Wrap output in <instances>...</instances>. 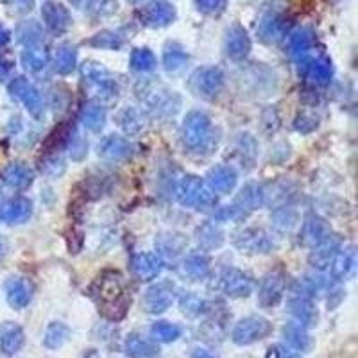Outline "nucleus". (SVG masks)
I'll return each instance as SVG.
<instances>
[{
    "label": "nucleus",
    "mask_w": 358,
    "mask_h": 358,
    "mask_svg": "<svg viewBox=\"0 0 358 358\" xmlns=\"http://www.w3.org/2000/svg\"><path fill=\"white\" fill-rule=\"evenodd\" d=\"M92 297L95 299L99 312H102L104 317L111 321L122 319L129 306V296H127V288L124 283V278L117 271H104L97 276L93 281Z\"/></svg>",
    "instance_id": "nucleus-1"
},
{
    "label": "nucleus",
    "mask_w": 358,
    "mask_h": 358,
    "mask_svg": "<svg viewBox=\"0 0 358 358\" xmlns=\"http://www.w3.org/2000/svg\"><path fill=\"white\" fill-rule=\"evenodd\" d=\"M181 142L190 153H205L214 145V129L210 117L202 111H190L181 124Z\"/></svg>",
    "instance_id": "nucleus-2"
},
{
    "label": "nucleus",
    "mask_w": 358,
    "mask_h": 358,
    "mask_svg": "<svg viewBox=\"0 0 358 358\" xmlns=\"http://www.w3.org/2000/svg\"><path fill=\"white\" fill-rule=\"evenodd\" d=\"M176 197H178L179 205L194 208V210H205L208 206L215 205V194L211 192L210 187L201 178L192 174L185 176L179 181L178 188H176Z\"/></svg>",
    "instance_id": "nucleus-3"
},
{
    "label": "nucleus",
    "mask_w": 358,
    "mask_h": 358,
    "mask_svg": "<svg viewBox=\"0 0 358 358\" xmlns=\"http://www.w3.org/2000/svg\"><path fill=\"white\" fill-rule=\"evenodd\" d=\"M81 75H83L88 90H90L97 99H111V97L117 95V81L111 77V74L106 70L101 63L84 62L83 65H81Z\"/></svg>",
    "instance_id": "nucleus-4"
},
{
    "label": "nucleus",
    "mask_w": 358,
    "mask_h": 358,
    "mask_svg": "<svg viewBox=\"0 0 358 358\" xmlns=\"http://www.w3.org/2000/svg\"><path fill=\"white\" fill-rule=\"evenodd\" d=\"M142 101L154 117L162 118L174 115L179 108V102H181L178 93L165 88L163 84H147V86H144Z\"/></svg>",
    "instance_id": "nucleus-5"
},
{
    "label": "nucleus",
    "mask_w": 358,
    "mask_h": 358,
    "mask_svg": "<svg viewBox=\"0 0 358 358\" xmlns=\"http://www.w3.org/2000/svg\"><path fill=\"white\" fill-rule=\"evenodd\" d=\"M224 83H226V75L218 66H202L197 68L190 77V88L197 97L202 99H215L218 93L223 92Z\"/></svg>",
    "instance_id": "nucleus-6"
},
{
    "label": "nucleus",
    "mask_w": 358,
    "mask_h": 358,
    "mask_svg": "<svg viewBox=\"0 0 358 358\" xmlns=\"http://www.w3.org/2000/svg\"><path fill=\"white\" fill-rule=\"evenodd\" d=\"M233 244L249 254H265L274 249V241L271 233H267L263 227H244L233 236Z\"/></svg>",
    "instance_id": "nucleus-7"
},
{
    "label": "nucleus",
    "mask_w": 358,
    "mask_h": 358,
    "mask_svg": "<svg viewBox=\"0 0 358 358\" xmlns=\"http://www.w3.org/2000/svg\"><path fill=\"white\" fill-rule=\"evenodd\" d=\"M8 90H9V95L26 106L29 115H32L35 118L44 117L45 113L44 97H41L38 88H36L32 83H29L26 77L13 79V81L9 83Z\"/></svg>",
    "instance_id": "nucleus-8"
},
{
    "label": "nucleus",
    "mask_w": 358,
    "mask_h": 358,
    "mask_svg": "<svg viewBox=\"0 0 358 358\" xmlns=\"http://www.w3.org/2000/svg\"><path fill=\"white\" fill-rule=\"evenodd\" d=\"M297 70H299L301 77L310 81L312 84H317V86L330 84L333 75V66L330 59L323 56H310V54L297 57Z\"/></svg>",
    "instance_id": "nucleus-9"
},
{
    "label": "nucleus",
    "mask_w": 358,
    "mask_h": 358,
    "mask_svg": "<svg viewBox=\"0 0 358 358\" xmlns=\"http://www.w3.org/2000/svg\"><path fill=\"white\" fill-rule=\"evenodd\" d=\"M218 285H220V290L226 294L227 297H247L254 288V281L247 272L241 271V269H235V267H227L220 272V278H218Z\"/></svg>",
    "instance_id": "nucleus-10"
},
{
    "label": "nucleus",
    "mask_w": 358,
    "mask_h": 358,
    "mask_svg": "<svg viewBox=\"0 0 358 358\" xmlns=\"http://www.w3.org/2000/svg\"><path fill=\"white\" fill-rule=\"evenodd\" d=\"M285 287H287V278H285L283 271L276 269V271L267 272L263 276L260 290H258V301H260V305L265 306V308L278 305L283 299Z\"/></svg>",
    "instance_id": "nucleus-11"
},
{
    "label": "nucleus",
    "mask_w": 358,
    "mask_h": 358,
    "mask_svg": "<svg viewBox=\"0 0 358 358\" xmlns=\"http://www.w3.org/2000/svg\"><path fill=\"white\" fill-rule=\"evenodd\" d=\"M269 332H271L269 321L263 319V317H258V315H249V317L242 319L235 326V330H233V341L236 344L247 346L263 339Z\"/></svg>",
    "instance_id": "nucleus-12"
},
{
    "label": "nucleus",
    "mask_w": 358,
    "mask_h": 358,
    "mask_svg": "<svg viewBox=\"0 0 358 358\" xmlns=\"http://www.w3.org/2000/svg\"><path fill=\"white\" fill-rule=\"evenodd\" d=\"M176 20V8L169 0H151L142 11V22L153 29L171 26Z\"/></svg>",
    "instance_id": "nucleus-13"
},
{
    "label": "nucleus",
    "mask_w": 358,
    "mask_h": 358,
    "mask_svg": "<svg viewBox=\"0 0 358 358\" xmlns=\"http://www.w3.org/2000/svg\"><path fill=\"white\" fill-rule=\"evenodd\" d=\"M172 301H174V287L167 281H162L147 288L142 299V306L149 314H162L172 305Z\"/></svg>",
    "instance_id": "nucleus-14"
},
{
    "label": "nucleus",
    "mask_w": 358,
    "mask_h": 358,
    "mask_svg": "<svg viewBox=\"0 0 358 358\" xmlns=\"http://www.w3.org/2000/svg\"><path fill=\"white\" fill-rule=\"evenodd\" d=\"M288 31V20L281 13H269L258 26V38L267 45L280 44Z\"/></svg>",
    "instance_id": "nucleus-15"
},
{
    "label": "nucleus",
    "mask_w": 358,
    "mask_h": 358,
    "mask_svg": "<svg viewBox=\"0 0 358 358\" xmlns=\"http://www.w3.org/2000/svg\"><path fill=\"white\" fill-rule=\"evenodd\" d=\"M238 181V174L232 165H217L206 174V185L214 194H232Z\"/></svg>",
    "instance_id": "nucleus-16"
},
{
    "label": "nucleus",
    "mask_w": 358,
    "mask_h": 358,
    "mask_svg": "<svg viewBox=\"0 0 358 358\" xmlns=\"http://www.w3.org/2000/svg\"><path fill=\"white\" fill-rule=\"evenodd\" d=\"M41 17H44L45 27L53 35H63L70 29L72 18L68 9L65 6L57 4V2H47L41 8Z\"/></svg>",
    "instance_id": "nucleus-17"
},
{
    "label": "nucleus",
    "mask_w": 358,
    "mask_h": 358,
    "mask_svg": "<svg viewBox=\"0 0 358 358\" xmlns=\"http://www.w3.org/2000/svg\"><path fill=\"white\" fill-rule=\"evenodd\" d=\"M224 50L232 59L242 62L251 53V38L241 26H233L227 29L226 39H224Z\"/></svg>",
    "instance_id": "nucleus-18"
},
{
    "label": "nucleus",
    "mask_w": 358,
    "mask_h": 358,
    "mask_svg": "<svg viewBox=\"0 0 358 358\" xmlns=\"http://www.w3.org/2000/svg\"><path fill=\"white\" fill-rule=\"evenodd\" d=\"M162 269V258L154 253H140L133 258V272L140 281L154 280L160 276Z\"/></svg>",
    "instance_id": "nucleus-19"
},
{
    "label": "nucleus",
    "mask_w": 358,
    "mask_h": 358,
    "mask_svg": "<svg viewBox=\"0 0 358 358\" xmlns=\"http://www.w3.org/2000/svg\"><path fill=\"white\" fill-rule=\"evenodd\" d=\"M263 205H265V199H263V187L262 185L249 183L242 188L233 206H235L236 210H238V214L244 217L245 214H251V211L262 208Z\"/></svg>",
    "instance_id": "nucleus-20"
},
{
    "label": "nucleus",
    "mask_w": 358,
    "mask_h": 358,
    "mask_svg": "<svg viewBox=\"0 0 358 358\" xmlns=\"http://www.w3.org/2000/svg\"><path fill=\"white\" fill-rule=\"evenodd\" d=\"M133 144L124 136L109 135L99 145V153L111 162H122L133 154Z\"/></svg>",
    "instance_id": "nucleus-21"
},
{
    "label": "nucleus",
    "mask_w": 358,
    "mask_h": 358,
    "mask_svg": "<svg viewBox=\"0 0 358 358\" xmlns=\"http://www.w3.org/2000/svg\"><path fill=\"white\" fill-rule=\"evenodd\" d=\"M32 215V202L27 197H13L8 202L2 205V214L0 217L4 218L8 224H22L29 220Z\"/></svg>",
    "instance_id": "nucleus-22"
},
{
    "label": "nucleus",
    "mask_w": 358,
    "mask_h": 358,
    "mask_svg": "<svg viewBox=\"0 0 358 358\" xmlns=\"http://www.w3.org/2000/svg\"><path fill=\"white\" fill-rule=\"evenodd\" d=\"M339 249H341V242H339V238H337L335 235L328 236L326 241H323L321 244L312 247V253L308 260H310L314 269L323 271V269H328V267H330L333 256H335Z\"/></svg>",
    "instance_id": "nucleus-23"
},
{
    "label": "nucleus",
    "mask_w": 358,
    "mask_h": 358,
    "mask_svg": "<svg viewBox=\"0 0 358 358\" xmlns=\"http://www.w3.org/2000/svg\"><path fill=\"white\" fill-rule=\"evenodd\" d=\"M32 296L31 285L27 283L23 278H9L6 281V299L13 308L20 310L23 306L29 305Z\"/></svg>",
    "instance_id": "nucleus-24"
},
{
    "label": "nucleus",
    "mask_w": 358,
    "mask_h": 358,
    "mask_svg": "<svg viewBox=\"0 0 358 358\" xmlns=\"http://www.w3.org/2000/svg\"><path fill=\"white\" fill-rule=\"evenodd\" d=\"M330 267H332V276L337 281L348 280L355 272V267H357V253H355L353 247L350 245V247L337 251Z\"/></svg>",
    "instance_id": "nucleus-25"
},
{
    "label": "nucleus",
    "mask_w": 358,
    "mask_h": 358,
    "mask_svg": "<svg viewBox=\"0 0 358 358\" xmlns=\"http://www.w3.org/2000/svg\"><path fill=\"white\" fill-rule=\"evenodd\" d=\"M2 181L9 188L15 190H23V188L31 187L35 181V172L23 163H11L2 171Z\"/></svg>",
    "instance_id": "nucleus-26"
},
{
    "label": "nucleus",
    "mask_w": 358,
    "mask_h": 358,
    "mask_svg": "<svg viewBox=\"0 0 358 358\" xmlns=\"http://www.w3.org/2000/svg\"><path fill=\"white\" fill-rule=\"evenodd\" d=\"M183 274L190 281H202L210 274V258L202 251L190 253L183 260Z\"/></svg>",
    "instance_id": "nucleus-27"
},
{
    "label": "nucleus",
    "mask_w": 358,
    "mask_h": 358,
    "mask_svg": "<svg viewBox=\"0 0 358 358\" xmlns=\"http://www.w3.org/2000/svg\"><path fill=\"white\" fill-rule=\"evenodd\" d=\"M185 247H187V238L181 233H162L156 238L158 253L162 254L163 258H167V260H176L178 256H181Z\"/></svg>",
    "instance_id": "nucleus-28"
},
{
    "label": "nucleus",
    "mask_w": 358,
    "mask_h": 358,
    "mask_svg": "<svg viewBox=\"0 0 358 358\" xmlns=\"http://www.w3.org/2000/svg\"><path fill=\"white\" fill-rule=\"evenodd\" d=\"M196 238L202 249L214 251V249H218V247L224 244V232H223V227L218 226V224L208 220V223L201 224V226L197 227Z\"/></svg>",
    "instance_id": "nucleus-29"
},
{
    "label": "nucleus",
    "mask_w": 358,
    "mask_h": 358,
    "mask_svg": "<svg viewBox=\"0 0 358 358\" xmlns=\"http://www.w3.org/2000/svg\"><path fill=\"white\" fill-rule=\"evenodd\" d=\"M332 235V229L328 227V224L324 223L323 218L315 217V215L306 218L305 226H303V242H305L306 245L314 247V245L321 244V242L326 241L328 236Z\"/></svg>",
    "instance_id": "nucleus-30"
},
{
    "label": "nucleus",
    "mask_w": 358,
    "mask_h": 358,
    "mask_svg": "<svg viewBox=\"0 0 358 358\" xmlns=\"http://www.w3.org/2000/svg\"><path fill=\"white\" fill-rule=\"evenodd\" d=\"M23 344L22 328L13 323H6L0 326V350L8 355L17 353Z\"/></svg>",
    "instance_id": "nucleus-31"
},
{
    "label": "nucleus",
    "mask_w": 358,
    "mask_h": 358,
    "mask_svg": "<svg viewBox=\"0 0 358 358\" xmlns=\"http://www.w3.org/2000/svg\"><path fill=\"white\" fill-rule=\"evenodd\" d=\"M77 65V48L72 44H62L54 54V68L57 74L68 75Z\"/></svg>",
    "instance_id": "nucleus-32"
},
{
    "label": "nucleus",
    "mask_w": 358,
    "mask_h": 358,
    "mask_svg": "<svg viewBox=\"0 0 358 358\" xmlns=\"http://www.w3.org/2000/svg\"><path fill=\"white\" fill-rule=\"evenodd\" d=\"M106 118H108L106 108H102V106L97 104V102H90V104L84 106L83 113H81V122H83V126L93 133L101 131L106 124Z\"/></svg>",
    "instance_id": "nucleus-33"
},
{
    "label": "nucleus",
    "mask_w": 358,
    "mask_h": 358,
    "mask_svg": "<svg viewBox=\"0 0 358 358\" xmlns=\"http://www.w3.org/2000/svg\"><path fill=\"white\" fill-rule=\"evenodd\" d=\"M126 351L133 358H154L158 357V348L154 342L140 335H131L126 342Z\"/></svg>",
    "instance_id": "nucleus-34"
},
{
    "label": "nucleus",
    "mask_w": 358,
    "mask_h": 358,
    "mask_svg": "<svg viewBox=\"0 0 358 358\" xmlns=\"http://www.w3.org/2000/svg\"><path fill=\"white\" fill-rule=\"evenodd\" d=\"M17 36L20 44L26 45L27 48L39 47L41 41H44V29L36 20H29V22H23L18 26Z\"/></svg>",
    "instance_id": "nucleus-35"
},
{
    "label": "nucleus",
    "mask_w": 358,
    "mask_h": 358,
    "mask_svg": "<svg viewBox=\"0 0 358 358\" xmlns=\"http://www.w3.org/2000/svg\"><path fill=\"white\" fill-rule=\"evenodd\" d=\"M188 63V54L181 45L167 44L163 50V65L169 72L183 70Z\"/></svg>",
    "instance_id": "nucleus-36"
},
{
    "label": "nucleus",
    "mask_w": 358,
    "mask_h": 358,
    "mask_svg": "<svg viewBox=\"0 0 358 358\" xmlns=\"http://www.w3.org/2000/svg\"><path fill=\"white\" fill-rule=\"evenodd\" d=\"M312 45H314V36L305 27H299V29H296L292 35L288 36V48H290V54L296 57L308 54Z\"/></svg>",
    "instance_id": "nucleus-37"
},
{
    "label": "nucleus",
    "mask_w": 358,
    "mask_h": 358,
    "mask_svg": "<svg viewBox=\"0 0 358 358\" xmlns=\"http://www.w3.org/2000/svg\"><path fill=\"white\" fill-rule=\"evenodd\" d=\"M124 41L126 38L120 31H101L88 39V45L95 48H106V50H118L122 48Z\"/></svg>",
    "instance_id": "nucleus-38"
},
{
    "label": "nucleus",
    "mask_w": 358,
    "mask_h": 358,
    "mask_svg": "<svg viewBox=\"0 0 358 358\" xmlns=\"http://www.w3.org/2000/svg\"><path fill=\"white\" fill-rule=\"evenodd\" d=\"M22 65L26 70L32 72V74H38L48 65V54L45 48L32 47L27 48L22 53Z\"/></svg>",
    "instance_id": "nucleus-39"
},
{
    "label": "nucleus",
    "mask_w": 358,
    "mask_h": 358,
    "mask_svg": "<svg viewBox=\"0 0 358 358\" xmlns=\"http://www.w3.org/2000/svg\"><path fill=\"white\" fill-rule=\"evenodd\" d=\"M68 337H70V330L65 326L63 323H53L48 324L47 332H45L44 337V344L50 350H57V348H62L66 341H68Z\"/></svg>",
    "instance_id": "nucleus-40"
},
{
    "label": "nucleus",
    "mask_w": 358,
    "mask_h": 358,
    "mask_svg": "<svg viewBox=\"0 0 358 358\" xmlns=\"http://www.w3.org/2000/svg\"><path fill=\"white\" fill-rule=\"evenodd\" d=\"M283 333L288 344L296 348V350L305 351L310 348V337H308V333L305 332V328L301 324H288L283 330Z\"/></svg>",
    "instance_id": "nucleus-41"
},
{
    "label": "nucleus",
    "mask_w": 358,
    "mask_h": 358,
    "mask_svg": "<svg viewBox=\"0 0 358 358\" xmlns=\"http://www.w3.org/2000/svg\"><path fill=\"white\" fill-rule=\"evenodd\" d=\"M118 126L122 127L126 133H136L144 127V118L142 113L135 108H124L117 117Z\"/></svg>",
    "instance_id": "nucleus-42"
},
{
    "label": "nucleus",
    "mask_w": 358,
    "mask_h": 358,
    "mask_svg": "<svg viewBox=\"0 0 358 358\" xmlns=\"http://www.w3.org/2000/svg\"><path fill=\"white\" fill-rule=\"evenodd\" d=\"M131 68L136 72H153L156 68V56L149 48H135L131 54Z\"/></svg>",
    "instance_id": "nucleus-43"
},
{
    "label": "nucleus",
    "mask_w": 358,
    "mask_h": 358,
    "mask_svg": "<svg viewBox=\"0 0 358 358\" xmlns=\"http://www.w3.org/2000/svg\"><path fill=\"white\" fill-rule=\"evenodd\" d=\"M151 333H153V337L156 339V341L172 342V341H176L179 335H181V330H179V326H176V324L162 321V323L153 324V328H151Z\"/></svg>",
    "instance_id": "nucleus-44"
},
{
    "label": "nucleus",
    "mask_w": 358,
    "mask_h": 358,
    "mask_svg": "<svg viewBox=\"0 0 358 358\" xmlns=\"http://www.w3.org/2000/svg\"><path fill=\"white\" fill-rule=\"evenodd\" d=\"M181 310L188 315H199L205 312L206 308V303L202 301L201 297H197L196 294L192 292H187L181 296Z\"/></svg>",
    "instance_id": "nucleus-45"
},
{
    "label": "nucleus",
    "mask_w": 358,
    "mask_h": 358,
    "mask_svg": "<svg viewBox=\"0 0 358 358\" xmlns=\"http://www.w3.org/2000/svg\"><path fill=\"white\" fill-rule=\"evenodd\" d=\"M197 9L210 17H218L226 11L227 0H196Z\"/></svg>",
    "instance_id": "nucleus-46"
},
{
    "label": "nucleus",
    "mask_w": 358,
    "mask_h": 358,
    "mask_svg": "<svg viewBox=\"0 0 358 358\" xmlns=\"http://www.w3.org/2000/svg\"><path fill=\"white\" fill-rule=\"evenodd\" d=\"M274 220L276 226L280 227V229H288V227H292L294 224H296L297 215L296 211H292L290 208H283V210H280L274 215Z\"/></svg>",
    "instance_id": "nucleus-47"
},
{
    "label": "nucleus",
    "mask_w": 358,
    "mask_h": 358,
    "mask_svg": "<svg viewBox=\"0 0 358 358\" xmlns=\"http://www.w3.org/2000/svg\"><path fill=\"white\" fill-rule=\"evenodd\" d=\"M66 147L70 149V154L74 160H81V158L86 154V147L88 145L84 144L83 138L77 135V133H72L70 140H68V144H66Z\"/></svg>",
    "instance_id": "nucleus-48"
},
{
    "label": "nucleus",
    "mask_w": 358,
    "mask_h": 358,
    "mask_svg": "<svg viewBox=\"0 0 358 358\" xmlns=\"http://www.w3.org/2000/svg\"><path fill=\"white\" fill-rule=\"evenodd\" d=\"M317 127V118L312 117V115H301V117L296 120V129L301 133H310Z\"/></svg>",
    "instance_id": "nucleus-49"
},
{
    "label": "nucleus",
    "mask_w": 358,
    "mask_h": 358,
    "mask_svg": "<svg viewBox=\"0 0 358 358\" xmlns=\"http://www.w3.org/2000/svg\"><path fill=\"white\" fill-rule=\"evenodd\" d=\"M11 72H13V62L0 57V81H6L11 75Z\"/></svg>",
    "instance_id": "nucleus-50"
},
{
    "label": "nucleus",
    "mask_w": 358,
    "mask_h": 358,
    "mask_svg": "<svg viewBox=\"0 0 358 358\" xmlns=\"http://www.w3.org/2000/svg\"><path fill=\"white\" fill-rule=\"evenodd\" d=\"M11 4L18 13H29L35 8V0H11Z\"/></svg>",
    "instance_id": "nucleus-51"
},
{
    "label": "nucleus",
    "mask_w": 358,
    "mask_h": 358,
    "mask_svg": "<svg viewBox=\"0 0 358 358\" xmlns=\"http://www.w3.org/2000/svg\"><path fill=\"white\" fill-rule=\"evenodd\" d=\"M267 358H292V357H290L287 351H283L281 348H278V346H276V348H271V350H269V353H267Z\"/></svg>",
    "instance_id": "nucleus-52"
},
{
    "label": "nucleus",
    "mask_w": 358,
    "mask_h": 358,
    "mask_svg": "<svg viewBox=\"0 0 358 358\" xmlns=\"http://www.w3.org/2000/svg\"><path fill=\"white\" fill-rule=\"evenodd\" d=\"M9 38H11V35H9V31H8V29H6L4 26H2V23H0V47H2V45L8 44Z\"/></svg>",
    "instance_id": "nucleus-53"
},
{
    "label": "nucleus",
    "mask_w": 358,
    "mask_h": 358,
    "mask_svg": "<svg viewBox=\"0 0 358 358\" xmlns=\"http://www.w3.org/2000/svg\"><path fill=\"white\" fill-rule=\"evenodd\" d=\"M192 358H215V357L211 353H208V351H205V350H197L196 353H194Z\"/></svg>",
    "instance_id": "nucleus-54"
},
{
    "label": "nucleus",
    "mask_w": 358,
    "mask_h": 358,
    "mask_svg": "<svg viewBox=\"0 0 358 358\" xmlns=\"http://www.w3.org/2000/svg\"><path fill=\"white\" fill-rule=\"evenodd\" d=\"M6 253H8V242L0 236V260L6 256Z\"/></svg>",
    "instance_id": "nucleus-55"
},
{
    "label": "nucleus",
    "mask_w": 358,
    "mask_h": 358,
    "mask_svg": "<svg viewBox=\"0 0 358 358\" xmlns=\"http://www.w3.org/2000/svg\"><path fill=\"white\" fill-rule=\"evenodd\" d=\"M70 2L75 6V8L83 9V8H86V6L92 2V0H70Z\"/></svg>",
    "instance_id": "nucleus-56"
},
{
    "label": "nucleus",
    "mask_w": 358,
    "mask_h": 358,
    "mask_svg": "<svg viewBox=\"0 0 358 358\" xmlns=\"http://www.w3.org/2000/svg\"><path fill=\"white\" fill-rule=\"evenodd\" d=\"M2 205H4V202H2V199H0V214H2Z\"/></svg>",
    "instance_id": "nucleus-57"
},
{
    "label": "nucleus",
    "mask_w": 358,
    "mask_h": 358,
    "mask_svg": "<svg viewBox=\"0 0 358 358\" xmlns=\"http://www.w3.org/2000/svg\"><path fill=\"white\" fill-rule=\"evenodd\" d=\"M135 2H140V0H135Z\"/></svg>",
    "instance_id": "nucleus-58"
}]
</instances>
